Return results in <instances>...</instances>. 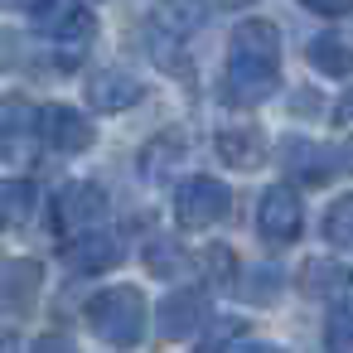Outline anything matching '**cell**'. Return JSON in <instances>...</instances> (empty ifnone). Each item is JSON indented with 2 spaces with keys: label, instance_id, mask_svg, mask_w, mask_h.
Wrapping results in <instances>:
<instances>
[{
  "label": "cell",
  "instance_id": "obj_1",
  "mask_svg": "<svg viewBox=\"0 0 353 353\" xmlns=\"http://www.w3.org/2000/svg\"><path fill=\"white\" fill-rule=\"evenodd\" d=\"M276 73H281V30L271 20H242L232 30V54H228V73H223V97L237 107L266 102L276 92Z\"/></svg>",
  "mask_w": 353,
  "mask_h": 353
},
{
  "label": "cell",
  "instance_id": "obj_2",
  "mask_svg": "<svg viewBox=\"0 0 353 353\" xmlns=\"http://www.w3.org/2000/svg\"><path fill=\"white\" fill-rule=\"evenodd\" d=\"M83 319H88V329H92L102 343L131 348V343H141V334H145V300H141L136 285H112V290H97V295L83 305Z\"/></svg>",
  "mask_w": 353,
  "mask_h": 353
},
{
  "label": "cell",
  "instance_id": "obj_3",
  "mask_svg": "<svg viewBox=\"0 0 353 353\" xmlns=\"http://www.w3.org/2000/svg\"><path fill=\"white\" fill-rule=\"evenodd\" d=\"M203 25V6H194V0H160V6L150 10V54L160 68L179 73L184 63L174 59V49Z\"/></svg>",
  "mask_w": 353,
  "mask_h": 353
},
{
  "label": "cell",
  "instance_id": "obj_4",
  "mask_svg": "<svg viewBox=\"0 0 353 353\" xmlns=\"http://www.w3.org/2000/svg\"><path fill=\"white\" fill-rule=\"evenodd\" d=\"M228 208H232L228 184H223V179H208V174H189V179L179 184V194H174V218H179V228H189V232L223 223Z\"/></svg>",
  "mask_w": 353,
  "mask_h": 353
},
{
  "label": "cell",
  "instance_id": "obj_5",
  "mask_svg": "<svg viewBox=\"0 0 353 353\" xmlns=\"http://www.w3.org/2000/svg\"><path fill=\"white\" fill-rule=\"evenodd\" d=\"M49 218H54L59 237H78V232L97 228L107 218V194L97 184H63L59 199H54V208H49Z\"/></svg>",
  "mask_w": 353,
  "mask_h": 353
},
{
  "label": "cell",
  "instance_id": "obj_6",
  "mask_svg": "<svg viewBox=\"0 0 353 353\" xmlns=\"http://www.w3.org/2000/svg\"><path fill=\"white\" fill-rule=\"evenodd\" d=\"M256 228H261V237L271 247H290L300 237V199H295V189L271 184L261 194V203H256Z\"/></svg>",
  "mask_w": 353,
  "mask_h": 353
},
{
  "label": "cell",
  "instance_id": "obj_7",
  "mask_svg": "<svg viewBox=\"0 0 353 353\" xmlns=\"http://www.w3.org/2000/svg\"><path fill=\"white\" fill-rule=\"evenodd\" d=\"M39 136L54 145V150H63V155H73V150H88L92 145V121L83 117V112H73V107H44L39 112Z\"/></svg>",
  "mask_w": 353,
  "mask_h": 353
},
{
  "label": "cell",
  "instance_id": "obj_8",
  "mask_svg": "<svg viewBox=\"0 0 353 353\" xmlns=\"http://www.w3.org/2000/svg\"><path fill=\"white\" fill-rule=\"evenodd\" d=\"M155 319H160V334L165 339H189L203 319H208V295L203 290H174L155 305Z\"/></svg>",
  "mask_w": 353,
  "mask_h": 353
},
{
  "label": "cell",
  "instance_id": "obj_9",
  "mask_svg": "<svg viewBox=\"0 0 353 353\" xmlns=\"http://www.w3.org/2000/svg\"><path fill=\"white\" fill-rule=\"evenodd\" d=\"M39 281H44V266L30 261V256H10L6 261V281H0V300H6V314L20 319L34 310L39 300Z\"/></svg>",
  "mask_w": 353,
  "mask_h": 353
},
{
  "label": "cell",
  "instance_id": "obj_10",
  "mask_svg": "<svg viewBox=\"0 0 353 353\" xmlns=\"http://www.w3.org/2000/svg\"><path fill=\"white\" fill-rule=\"evenodd\" d=\"M121 261V247H117V237L112 232H78L73 237V247H68V266L73 271H88V276H97V271H112Z\"/></svg>",
  "mask_w": 353,
  "mask_h": 353
},
{
  "label": "cell",
  "instance_id": "obj_11",
  "mask_svg": "<svg viewBox=\"0 0 353 353\" xmlns=\"http://www.w3.org/2000/svg\"><path fill=\"white\" fill-rule=\"evenodd\" d=\"M88 102H92L97 112H126V107L141 102V83H136L131 73H97V78L88 83Z\"/></svg>",
  "mask_w": 353,
  "mask_h": 353
},
{
  "label": "cell",
  "instance_id": "obj_12",
  "mask_svg": "<svg viewBox=\"0 0 353 353\" xmlns=\"http://www.w3.org/2000/svg\"><path fill=\"white\" fill-rule=\"evenodd\" d=\"M25 136H34V112L20 102V97H10L6 102V126H0V155H6V165H25L30 160V150H25Z\"/></svg>",
  "mask_w": 353,
  "mask_h": 353
},
{
  "label": "cell",
  "instance_id": "obj_13",
  "mask_svg": "<svg viewBox=\"0 0 353 353\" xmlns=\"http://www.w3.org/2000/svg\"><path fill=\"white\" fill-rule=\"evenodd\" d=\"M218 155L237 170H256L261 155H266V141H261L256 126H223L218 131Z\"/></svg>",
  "mask_w": 353,
  "mask_h": 353
},
{
  "label": "cell",
  "instance_id": "obj_14",
  "mask_svg": "<svg viewBox=\"0 0 353 353\" xmlns=\"http://www.w3.org/2000/svg\"><path fill=\"white\" fill-rule=\"evenodd\" d=\"M305 54H310V63H314L319 73H329V78L353 73V44H348L343 34H314Z\"/></svg>",
  "mask_w": 353,
  "mask_h": 353
},
{
  "label": "cell",
  "instance_id": "obj_15",
  "mask_svg": "<svg viewBox=\"0 0 353 353\" xmlns=\"http://www.w3.org/2000/svg\"><path fill=\"white\" fill-rule=\"evenodd\" d=\"M281 160H285V170L300 174L305 184L329 179V170H334V155H329V150H319V145H300V141H290V145L281 150Z\"/></svg>",
  "mask_w": 353,
  "mask_h": 353
},
{
  "label": "cell",
  "instance_id": "obj_16",
  "mask_svg": "<svg viewBox=\"0 0 353 353\" xmlns=\"http://www.w3.org/2000/svg\"><path fill=\"white\" fill-rule=\"evenodd\" d=\"M348 271L343 266H334V261H305V271H300V285L310 290V295H343L348 290Z\"/></svg>",
  "mask_w": 353,
  "mask_h": 353
},
{
  "label": "cell",
  "instance_id": "obj_17",
  "mask_svg": "<svg viewBox=\"0 0 353 353\" xmlns=\"http://www.w3.org/2000/svg\"><path fill=\"white\" fill-rule=\"evenodd\" d=\"M145 266H150V276H160V281H174V276H184V252H179V242H170V237H150L145 242Z\"/></svg>",
  "mask_w": 353,
  "mask_h": 353
},
{
  "label": "cell",
  "instance_id": "obj_18",
  "mask_svg": "<svg viewBox=\"0 0 353 353\" xmlns=\"http://www.w3.org/2000/svg\"><path fill=\"white\" fill-rule=\"evenodd\" d=\"M179 150H184V136H179V131H165L155 145H145V155H141V170H145V179H160V174H170V165L179 160Z\"/></svg>",
  "mask_w": 353,
  "mask_h": 353
},
{
  "label": "cell",
  "instance_id": "obj_19",
  "mask_svg": "<svg viewBox=\"0 0 353 353\" xmlns=\"http://www.w3.org/2000/svg\"><path fill=\"white\" fill-rule=\"evenodd\" d=\"M324 237H329L339 252H353V194L334 199V208L324 213Z\"/></svg>",
  "mask_w": 353,
  "mask_h": 353
},
{
  "label": "cell",
  "instance_id": "obj_20",
  "mask_svg": "<svg viewBox=\"0 0 353 353\" xmlns=\"http://www.w3.org/2000/svg\"><path fill=\"white\" fill-rule=\"evenodd\" d=\"M78 10H83L78 0H39V6H30V20H34L39 34H59Z\"/></svg>",
  "mask_w": 353,
  "mask_h": 353
},
{
  "label": "cell",
  "instance_id": "obj_21",
  "mask_svg": "<svg viewBox=\"0 0 353 353\" xmlns=\"http://www.w3.org/2000/svg\"><path fill=\"white\" fill-rule=\"evenodd\" d=\"M0 203H6V223H25L34 213V184L30 179H6L0 184Z\"/></svg>",
  "mask_w": 353,
  "mask_h": 353
},
{
  "label": "cell",
  "instance_id": "obj_22",
  "mask_svg": "<svg viewBox=\"0 0 353 353\" xmlns=\"http://www.w3.org/2000/svg\"><path fill=\"white\" fill-rule=\"evenodd\" d=\"M199 271H203V281H213V285H228V281L237 276V256H232L223 242H208V247L199 252Z\"/></svg>",
  "mask_w": 353,
  "mask_h": 353
},
{
  "label": "cell",
  "instance_id": "obj_23",
  "mask_svg": "<svg viewBox=\"0 0 353 353\" xmlns=\"http://www.w3.org/2000/svg\"><path fill=\"white\" fill-rule=\"evenodd\" d=\"M324 343H329V348H353V310H334V314H329Z\"/></svg>",
  "mask_w": 353,
  "mask_h": 353
},
{
  "label": "cell",
  "instance_id": "obj_24",
  "mask_svg": "<svg viewBox=\"0 0 353 353\" xmlns=\"http://www.w3.org/2000/svg\"><path fill=\"white\" fill-rule=\"evenodd\" d=\"M237 343H242V348L252 343V339L242 334V324H218L213 334H203V343H199V348H208V353H213V348H237Z\"/></svg>",
  "mask_w": 353,
  "mask_h": 353
},
{
  "label": "cell",
  "instance_id": "obj_25",
  "mask_svg": "<svg viewBox=\"0 0 353 353\" xmlns=\"http://www.w3.org/2000/svg\"><path fill=\"white\" fill-rule=\"evenodd\" d=\"M305 10H314V15H324V20H343V15H353V0H300Z\"/></svg>",
  "mask_w": 353,
  "mask_h": 353
},
{
  "label": "cell",
  "instance_id": "obj_26",
  "mask_svg": "<svg viewBox=\"0 0 353 353\" xmlns=\"http://www.w3.org/2000/svg\"><path fill=\"white\" fill-rule=\"evenodd\" d=\"M339 121H353V88H348V97H343V107H339Z\"/></svg>",
  "mask_w": 353,
  "mask_h": 353
},
{
  "label": "cell",
  "instance_id": "obj_27",
  "mask_svg": "<svg viewBox=\"0 0 353 353\" xmlns=\"http://www.w3.org/2000/svg\"><path fill=\"white\" fill-rule=\"evenodd\" d=\"M339 160H343V165H348V170H353V136H348V141H343V150H339Z\"/></svg>",
  "mask_w": 353,
  "mask_h": 353
}]
</instances>
